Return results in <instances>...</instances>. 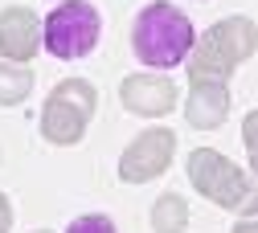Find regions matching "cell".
Returning <instances> with one entry per match:
<instances>
[{
	"mask_svg": "<svg viewBox=\"0 0 258 233\" xmlns=\"http://www.w3.org/2000/svg\"><path fill=\"white\" fill-rule=\"evenodd\" d=\"M258 49V25L250 17H225L217 25H209L205 37L192 41L184 65H188V82H230V74L238 70L242 61H250Z\"/></svg>",
	"mask_w": 258,
	"mask_h": 233,
	"instance_id": "7a4b0ae2",
	"label": "cell"
},
{
	"mask_svg": "<svg viewBox=\"0 0 258 233\" xmlns=\"http://www.w3.org/2000/svg\"><path fill=\"white\" fill-rule=\"evenodd\" d=\"M234 233H258V221H254V217L246 213V217H242V221L234 225Z\"/></svg>",
	"mask_w": 258,
	"mask_h": 233,
	"instance_id": "9a60e30c",
	"label": "cell"
},
{
	"mask_svg": "<svg viewBox=\"0 0 258 233\" xmlns=\"http://www.w3.org/2000/svg\"><path fill=\"white\" fill-rule=\"evenodd\" d=\"M41 53V17L29 5L0 9V57L5 61H33Z\"/></svg>",
	"mask_w": 258,
	"mask_h": 233,
	"instance_id": "8992f818",
	"label": "cell"
},
{
	"mask_svg": "<svg viewBox=\"0 0 258 233\" xmlns=\"http://www.w3.org/2000/svg\"><path fill=\"white\" fill-rule=\"evenodd\" d=\"M119 103L132 115H168L176 107V82H168L164 74H127L119 82Z\"/></svg>",
	"mask_w": 258,
	"mask_h": 233,
	"instance_id": "52a82bcc",
	"label": "cell"
},
{
	"mask_svg": "<svg viewBox=\"0 0 258 233\" xmlns=\"http://www.w3.org/2000/svg\"><path fill=\"white\" fill-rule=\"evenodd\" d=\"M246 156L258 160V111L246 115Z\"/></svg>",
	"mask_w": 258,
	"mask_h": 233,
	"instance_id": "4fadbf2b",
	"label": "cell"
},
{
	"mask_svg": "<svg viewBox=\"0 0 258 233\" xmlns=\"http://www.w3.org/2000/svg\"><path fill=\"white\" fill-rule=\"evenodd\" d=\"M13 229V205H9V196L0 192V233H9Z\"/></svg>",
	"mask_w": 258,
	"mask_h": 233,
	"instance_id": "5bb4252c",
	"label": "cell"
},
{
	"mask_svg": "<svg viewBox=\"0 0 258 233\" xmlns=\"http://www.w3.org/2000/svg\"><path fill=\"white\" fill-rule=\"evenodd\" d=\"M188 180L205 201L221 205V209H246L254 213V176L242 172L234 160H225L213 147H197L188 151Z\"/></svg>",
	"mask_w": 258,
	"mask_h": 233,
	"instance_id": "3957f363",
	"label": "cell"
},
{
	"mask_svg": "<svg viewBox=\"0 0 258 233\" xmlns=\"http://www.w3.org/2000/svg\"><path fill=\"white\" fill-rule=\"evenodd\" d=\"M37 233H49V229H37Z\"/></svg>",
	"mask_w": 258,
	"mask_h": 233,
	"instance_id": "2e32d148",
	"label": "cell"
},
{
	"mask_svg": "<svg viewBox=\"0 0 258 233\" xmlns=\"http://www.w3.org/2000/svg\"><path fill=\"white\" fill-rule=\"evenodd\" d=\"M33 70L25 61H0V107H17L33 94Z\"/></svg>",
	"mask_w": 258,
	"mask_h": 233,
	"instance_id": "30bf717a",
	"label": "cell"
},
{
	"mask_svg": "<svg viewBox=\"0 0 258 233\" xmlns=\"http://www.w3.org/2000/svg\"><path fill=\"white\" fill-rule=\"evenodd\" d=\"M176 156V135L168 127H148L123 147V160H119V180L123 184H144V180H156L168 172V164Z\"/></svg>",
	"mask_w": 258,
	"mask_h": 233,
	"instance_id": "5b68a950",
	"label": "cell"
},
{
	"mask_svg": "<svg viewBox=\"0 0 258 233\" xmlns=\"http://www.w3.org/2000/svg\"><path fill=\"white\" fill-rule=\"evenodd\" d=\"M152 229L156 233H184L188 229V201L180 192H164L152 205Z\"/></svg>",
	"mask_w": 258,
	"mask_h": 233,
	"instance_id": "8fae6325",
	"label": "cell"
},
{
	"mask_svg": "<svg viewBox=\"0 0 258 233\" xmlns=\"http://www.w3.org/2000/svg\"><path fill=\"white\" fill-rule=\"evenodd\" d=\"M66 233H119V229H115V221H111V217H103V213H86V217L70 221V229H66Z\"/></svg>",
	"mask_w": 258,
	"mask_h": 233,
	"instance_id": "7c38bea8",
	"label": "cell"
},
{
	"mask_svg": "<svg viewBox=\"0 0 258 233\" xmlns=\"http://www.w3.org/2000/svg\"><path fill=\"white\" fill-rule=\"evenodd\" d=\"M86 123H90V115H86L82 107H74L70 98H61V94L49 90L45 107H41V135H45L53 147H74V143L86 135Z\"/></svg>",
	"mask_w": 258,
	"mask_h": 233,
	"instance_id": "9c48e42d",
	"label": "cell"
},
{
	"mask_svg": "<svg viewBox=\"0 0 258 233\" xmlns=\"http://www.w3.org/2000/svg\"><path fill=\"white\" fill-rule=\"evenodd\" d=\"M103 17L90 0H61V5L41 21V45L57 61H78L99 45Z\"/></svg>",
	"mask_w": 258,
	"mask_h": 233,
	"instance_id": "277c9868",
	"label": "cell"
},
{
	"mask_svg": "<svg viewBox=\"0 0 258 233\" xmlns=\"http://www.w3.org/2000/svg\"><path fill=\"white\" fill-rule=\"evenodd\" d=\"M225 115H230V86L213 82V78L188 82V94H184V119H188V127L217 131L225 123Z\"/></svg>",
	"mask_w": 258,
	"mask_h": 233,
	"instance_id": "ba28073f",
	"label": "cell"
},
{
	"mask_svg": "<svg viewBox=\"0 0 258 233\" xmlns=\"http://www.w3.org/2000/svg\"><path fill=\"white\" fill-rule=\"evenodd\" d=\"M197 41V33H192V21L168 5V0H152L148 9H140L136 25H132V53L152 65V70H172L180 65Z\"/></svg>",
	"mask_w": 258,
	"mask_h": 233,
	"instance_id": "6da1fadb",
	"label": "cell"
}]
</instances>
